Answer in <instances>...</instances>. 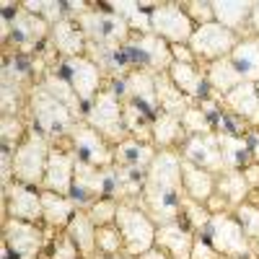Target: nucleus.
I'll list each match as a JSON object with an SVG mask.
<instances>
[{
	"instance_id": "44",
	"label": "nucleus",
	"mask_w": 259,
	"mask_h": 259,
	"mask_svg": "<svg viewBox=\"0 0 259 259\" xmlns=\"http://www.w3.org/2000/svg\"><path fill=\"white\" fill-rule=\"evenodd\" d=\"M233 215H236V221L241 223L244 233L249 236V241L251 244H259V207L246 200L244 205H239V207L233 210Z\"/></svg>"
},
{
	"instance_id": "10",
	"label": "nucleus",
	"mask_w": 259,
	"mask_h": 259,
	"mask_svg": "<svg viewBox=\"0 0 259 259\" xmlns=\"http://www.w3.org/2000/svg\"><path fill=\"white\" fill-rule=\"evenodd\" d=\"M241 36L233 34L231 29L221 26V24H205V26H197L189 39V50L192 55L197 57V65H210L215 60H223V57H231L233 50L239 47Z\"/></svg>"
},
{
	"instance_id": "54",
	"label": "nucleus",
	"mask_w": 259,
	"mask_h": 259,
	"mask_svg": "<svg viewBox=\"0 0 259 259\" xmlns=\"http://www.w3.org/2000/svg\"><path fill=\"white\" fill-rule=\"evenodd\" d=\"M251 158L259 163V130H251Z\"/></svg>"
},
{
	"instance_id": "14",
	"label": "nucleus",
	"mask_w": 259,
	"mask_h": 259,
	"mask_svg": "<svg viewBox=\"0 0 259 259\" xmlns=\"http://www.w3.org/2000/svg\"><path fill=\"white\" fill-rule=\"evenodd\" d=\"M16 218L26 223H41L45 226V210H41V189L13 182L8 189H3V221Z\"/></svg>"
},
{
	"instance_id": "47",
	"label": "nucleus",
	"mask_w": 259,
	"mask_h": 259,
	"mask_svg": "<svg viewBox=\"0 0 259 259\" xmlns=\"http://www.w3.org/2000/svg\"><path fill=\"white\" fill-rule=\"evenodd\" d=\"M182 8L194 21V26H205V24H212L215 21L212 0H182Z\"/></svg>"
},
{
	"instance_id": "34",
	"label": "nucleus",
	"mask_w": 259,
	"mask_h": 259,
	"mask_svg": "<svg viewBox=\"0 0 259 259\" xmlns=\"http://www.w3.org/2000/svg\"><path fill=\"white\" fill-rule=\"evenodd\" d=\"M205 68V75H207V83H210V89L215 94H231L236 85H241L244 83V75L239 73V68L233 65L231 57H223V60H215L210 65H202Z\"/></svg>"
},
{
	"instance_id": "35",
	"label": "nucleus",
	"mask_w": 259,
	"mask_h": 259,
	"mask_svg": "<svg viewBox=\"0 0 259 259\" xmlns=\"http://www.w3.org/2000/svg\"><path fill=\"white\" fill-rule=\"evenodd\" d=\"M184 140H187V133L182 127V119L158 112L153 119V145L158 150H179Z\"/></svg>"
},
{
	"instance_id": "19",
	"label": "nucleus",
	"mask_w": 259,
	"mask_h": 259,
	"mask_svg": "<svg viewBox=\"0 0 259 259\" xmlns=\"http://www.w3.org/2000/svg\"><path fill=\"white\" fill-rule=\"evenodd\" d=\"M179 153L184 161L200 166L210 174H223L226 171V163H223V153H221V145H218V135L210 133V135H194V138H187L179 148Z\"/></svg>"
},
{
	"instance_id": "37",
	"label": "nucleus",
	"mask_w": 259,
	"mask_h": 259,
	"mask_svg": "<svg viewBox=\"0 0 259 259\" xmlns=\"http://www.w3.org/2000/svg\"><path fill=\"white\" fill-rule=\"evenodd\" d=\"M231 60L246 83H259V36H244Z\"/></svg>"
},
{
	"instance_id": "59",
	"label": "nucleus",
	"mask_w": 259,
	"mask_h": 259,
	"mask_svg": "<svg viewBox=\"0 0 259 259\" xmlns=\"http://www.w3.org/2000/svg\"><path fill=\"white\" fill-rule=\"evenodd\" d=\"M80 259H83V256H80Z\"/></svg>"
},
{
	"instance_id": "46",
	"label": "nucleus",
	"mask_w": 259,
	"mask_h": 259,
	"mask_svg": "<svg viewBox=\"0 0 259 259\" xmlns=\"http://www.w3.org/2000/svg\"><path fill=\"white\" fill-rule=\"evenodd\" d=\"M85 210H89V215H91V221L96 223V228H99V226H112V223L117 221L119 202H117L114 197H101V200H96L94 205H89Z\"/></svg>"
},
{
	"instance_id": "25",
	"label": "nucleus",
	"mask_w": 259,
	"mask_h": 259,
	"mask_svg": "<svg viewBox=\"0 0 259 259\" xmlns=\"http://www.w3.org/2000/svg\"><path fill=\"white\" fill-rule=\"evenodd\" d=\"M158 156V148L153 143H143L135 138H127L124 143H119L114 148V166L130 168V171H138V174H148L150 163L156 161Z\"/></svg>"
},
{
	"instance_id": "15",
	"label": "nucleus",
	"mask_w": 259,
	"mask_h": 259,
	"mask_svg": "<svg viewBox=\"0 0 259 259\" xmlns=\"http://www.w3.org/2000/svg\"><path fill=\"white\" fill-rule=\"evenodd\" d=\"M70 148L80 161L91 163V166H99V168H112L114 166V145L85 122H78V127L73 130Z\"/></svg>"
},
{
	"instance_id": "57",
	"label": "nucleus",
	"mask_w": 259,
	"mask_h": 259,
	"mask_svg": "<svg viewBox=\"0 0 259 259\" xmlns=\"http://www.w3.org/2000/svg\"><path fill=\"white\" fill-rule=\"evenodd\" d=\"M3 259H13V256L8 254V249H6V246H3Z\"/></svg>"
},
{
	"instance_id": "53",
	"label": "nucleus",
	"mask_w": 259,
	"mask_h": 259,
	"mask_svg": "<svg viewBox=\"0 0 259 259\" xmlns=\"http://www.w3.org/2000/svg\"><path fill=\"white\" fill-rule=\"evenodd\" d=\"M135 259H171L161 246H153V249H148L145 254H140V256H135Z\"/></svg>"
},
{
	"instance_id": "48",
	"label": "nucleus",
	"mask_w": 259,
	"mask_h": 259,
	"mask_svg": "<svg viewBox=\"0 0 259 259\" xmlns=\"http://www.w3.org/2000/svg\"><path fill=\"white\" fill-rule=\"evenodd\" d=\"M192 259H223V256L215 251V246L205 239V236H197L194 246H192Z\"/></svg>"
},
{
	"instance_id": "36",
	"label": "nucleus",
	"mask_w": 259,
	"mask_h": 259,
	"mask_svg": "<svg viewBox=\"0 0 259 259\" xmlns=\"http://www.w3.org/2000/svg\"><path fill=\"white\" fill-rule=\"evenodd\" d=\"M109 11L122 16L133 34H153L150 29V8L153 3H135V0H114V3H104Z\"/></svg>"
},
{
	"instance_id": "32",
	"label": "nucleus",
	"mask_w": 259,
	"mask_h": 259,
	"mask_svg": "<svg viewBox=\"0 0 259 259\" xmlns=\"http://www.w3.org/2000/svg\"><path fill=\"white\" fill-rule=\"evenodd\" d=\"M215 194H221V197L236 210L239 205H244L249 200L251 187H249L241 168H226L223 174L215 177Z\"/></svg>"
},
{
	"instance_id": "1",
	"label": "nucleus",
	"mask_w": 259,
	"mask_h": 259,
	"mask_svg": "<svg viewBox=\"0 0 259 259\" xmlns=\"http://www.w3.org/2000/svg\"><path fill=\"white\" fill-rule=\"evenodd\" d=\"M182 153L179 150H158L156 161L150 163L143 194L138 205L156 221V226L182 221Z\"/></svg>"
},
{
	"instance_id": "4",
	"label": "nucleus",
	"mask_w": 259,
	"mask_h": 259,
	"mask_svg": "<svg viewBox=\"0 0 259 259\" xmlns=\"http://www.w3.org/2000/svg\"><path fill=\"white\" fill-rule=\"evenodd\" d=\"M114 226L122 233L124 256L135 259V256H140L148 249L156 246V231H158V226L138 202H119Z\"/></svg>"
},
{
	"instance_id": "9",
	"label": "nucleus",
	"mask_w": 259,
	"mask_h": 259,
	"mask_svg": "<svg viewBox=\"0 0 259 259\" xmlns=\"http://www.w3.org/2000/svg\"><path fill=\"white\" fill-rule=\"evenodd\" d=\"M3 246L13 259H45L50 246V228L41 223H26L6 218L3 221Z\"/></svg>"
},
{
	"instance_id": "39",
	"label": "nucleus",
	"mask_w": 259,
	"mask_h": 259,
	"mask_svg": "<svg viewBox=\"0 0 259 259\" xmlns=\"http://www.w3.org/2000/svg\"><path fill=\"white\" fill-rule=\"evenodd\" d=\"M29 119L21 114H0V145L6 150H16L29 135Z\"/></svg>"
},
{
	"instance_id": "42",
	"label": "nucleus",
	"mask_w": 259,
	"mask_h": 259,
	"mask_svg": "<svg viewBox=\"0 0 259 259\" xmlns=\"http://www.w3.org/2000/svg\"><path fill=\"white\" fill-rule=\"evenodd\" d=\"M182 127H184L187 138H194V135H210V133H215V119H212L207 112H202L197 104H194V106H189V109L184 112V117H182Z\"/></svg>"
},
{
	"instance_id": "43",
	"label": "nucleus",
	"mask_w": 259,
	"mask_h": 259,
	"mask_svg": "<svg viewBox=\"0 0 259 259\" xmlns=\"http://www.w3.org/2000/svg\"><path fill=\"white\" fill-rule=\"evenodd\" d=\"M96 254L104 256H114V254H124V241L119 228L112 226H99L96 228Z\"/></svg>"
},
{
	"instance_id": "22",
	"label": "nucleus",
	"mask_w": 259,
	"mask_h": 259,
	"mask_svg": "<svg viewBox=\"0 0 259 259\" xmlns=\"http://www.w3.org/2000/svg\"><path fill=\"white\" fill-rule=\"evenodd\" d=\"M194 233L184 221L163 223L156 231V246H161L171 259H192V246H194Z\"/></svg>"
},
{
	"instance_id": "27",
	"label": "nucleus",
	"mask_w": 259,
	"mask_h": 259,
	"mask_svg": "<svg viewBox=\"0 0 259 259\" xmlns=\"http://www.w3.org/2000/svg\"><path fill=\"white\" fill-rule=\"evenodd\" d=\"M41 89H45L47 94H52L60 104H65L68 109L83 122V114H85V106H83V101L78 99V94L73 91V85H70V80L65 78L62 73H60V68L55 65V68H50L45 75H41L39 80H36Z\"/></svg>"
},
{
	"instance_id": "29",
	"label": "nucleus",
	"mask_w": 259,
	"mask_h": 259,
	"mask_svg": "<svg viewBox=\"0 0 259 259\" xmlns=\"http://www.w3.org/2000/svg\"><path fill=\"white\" fill-rule=\"evenodd\" d=\"M65 233L73 239V244L78 246L83 259H96V223L91 221L85 207H78V212L73 215V221L68 223Z\"/></svg>"
},
{
	"instance_id": "58",
	"label": "nucleus",
	"mask_w": 259,
	"mask_h": 259,
	"mask_svg": "<svg viewBox=\"0 0 259 259\" xmlns=\"http://www.w3.org/2000/svg\"><path fill=\"white\" fill-rule=\"evenodd\" d=\"M256 256H259V244H256Z\"/></svg>"
},
{
	"instance_id": "49",
	"label": "nucleus",
	"mask_w": 259,
	"mask_h": 259,
	"mask_svg": "<svg viewBox=\"0 0 259 259\" xmlns=\"http://www.w3.org/2000/svg\"><path fill=\"white\" fill-rule=\"evenodd\" d=\"M0 161H3V189H8L16 179H13V150H6L3 148V153H0Z\"/></svg>"
},
{
	"instance_id": "3",
	"label": "nucleus",
	"mask_w": 259,
	"mask_h": 259,
	"mask_svg": "<svg viewBox=\"0 0 259 259\" xmlns=\"http://www.w3.org/2000/svg\"><path fill=\"white\" fill-rule=\"evenodd\" d=\"M83 122L89 127H94L99 135H104L114 148L130 138L127 127H124V104H122L119 91L114 89L112 83L106 85V89L89 106H85Z\"/></svg>"
},
{
	"instance_id": "56",
	"label": "nucleus",
	"mask_w": 259,
	"mask_h": 259,
	"mask_svg": "<svg viewBox=\"0 0 259 259\" xmlns=\"http://www.w3.org/2000/svg\"><path fill=\"white\" fill-rule=\"evenodd\" d=\"M96 259H130L124 254H114V256H104V254H96Z\"/></svg>"
},
{
	"instance_id": "28",
	"label": "nucleus",
	"mask_w": 259,
	"mask_h": 259,
	"mask_svg": "<svg viewBox=\"0 0 259 259\" xmlns=\"http://www.w3.org/2000/svg\"><path fill=\"white\" fill-rule=\"evenodd\" d=\"M143 184L145 174H138V171H130L122 166L109 168V197H114L117 202H138L143 194Z\"/></svg>"
},
{
	"instance_id": "16",
	"label": "nucleus",
	"mask_w": 259,
	"mask_h": 259,
	"mask_svg": "<svg viewBox=\"0 0 259 259\" xmlns=\"http://www.w3.org/2000/svg\"><path fill=\"white\" fill-rule=\"evenodd\" d=\"M75 161H78V156L70 148V138L62 140V143H55L50 161H47V174H45L41 189L70 197L73 194V177H75Z\"/></svg>"
},
{
	"instance_id": "6",
	"label": "nucleus",
	"mask_w": 259,
	"mask_h": 259,
	"mask_svg": "<svg viewBox=\"0 0 259 259\" xmlns=\"http://www.w3.org/2000/svg\"><path fill=\"white\" fill-rule=\"evenodd\" d=\"M75 21L83 29L89 45H94V47H124L130 36H133V29L127 26V21L122 16H117L114 11H106L104 3L101 6L94 3L91 11H85Z\"/></svg>"
},
{
	"instance_id": "13",
	"label": "nucleus",
	"mask_w": 259,
	"mask_h": 259,
	"mask_svg": "<svg viewBox=\"0 0 259 259\" xmlns=\"http://www.w3.org/2000/svg\"><path fill=\"white\" fill-rule=\"evenodd\" d=\"M130 60L135 68L150 70V73H168V68L174 65V55H171V45L166 39L156 34H133L130 41L124 45Z\"/></svg>"
},
{
	"instance_id": "24",
	"label": "nucleus",
	"mask_w": 259,
	"mask_h": 259,
	"mask_svg": "<svg viewBox=\"0 0 259 259\" xmlns=\"http://www.w3.org/2000/svg\"><path fill=\"white\" fill-rule=\"evenodd\" d=\"M168 78L174 80L177 89L182 94H187L194 104L212 94L210 83H207V75H205V68H200L197 62H174L168 68Z\"/></svg>"
},
{
	"instance_id": "50",
	"label": "nucleus",
	"mask_w": 259,
	"mask_h": 259,
	"mask_svg": "<svg viewBox=\"0 0 259 259\" xmlns=\"http://www.w3.org/2000/svg\"><path fill=\"white\" fill-rule=\"evenodd\" d=\"M171 55H174V62H197L189 45H171Z\"/></svg>"
},
{
	"instance_id": "55",
	"label": "nucleus",
	"mask_w": 259,
	"mask_h": 259,
	"mask_svg": "<svg viewBox=\"0 0 259 259\" xmlns=\"http://www.w3.org/2000/svg\"><path fill=\"white\" fill-rule=\"evenodd\" d=\"M249 202L259 207V189H251V194H249Z\"/></svg>"
},
{
	"instance_id": "30",
	"label": "nucleus",
	"mask_w": 259,
	"mask_h": 259,
	"mask_svg": "<svg viewBox=\"0 0 259 259\" xmlns=\"http://www.w3.org/2000/svg\"><path fill=\"white\" fill-rule=\"evenodd\" d=\"M182 187L187 197L207 205V200L215 194V174L182 158Z\"/></svg>"
},
{
	"instance_id": "21",
	"label": "nucleus",
	"mask_w": 259,
	"mask_h": 259,
	"mask_svg": "<svg viewBox=\"0 0 259 259\" xmlns=\"http://www.w3.org/2000/svg\"><path fill=\"white\" fill-rule=\"evenodd\" d=\"M50 45H52V50L57 52L60 60H70V57L85 55V50H89V39H85V34L78 26L75 18H62L60 24L52 26Z\"/></svg>"
},
{
	"instance_id": "11",
	"label": "nucleus",
	"mask_w": 259,
	"mask_h": 259,
	"mask_svg": "<svg viewBox=\"0 0 259 259\" xmlns=\"http://www.w3.org/2000/svg\"><path fill=\"white\" fill-rule=\"evenodd\" d=\"M60 73L70 80L73 91L78 94V99L83 101V106H89L106 85H109V78L104 75V70L89 57V55H80V57H70V60H60L57 62Z\"/></svg>"
},
{
	"instance_id": "31",
	"label": "nucleus",
	"mask_w": 259,
	"mask_h": 259,
	"mask_svg": "<svg viewBox=\"0 0 259 259\" xmlns=\"http://www.w3.org/2000/svg\"><path fill=\"white\" fill-rule=\"evenodd\" d=\"M156 94H158V109L163 114H171V117L182 119L189 106H194V101L177 89V83L168 78V73H158L156 75Z\"/></svg>"
},
{
	"instance_id": "12",
	"label": "nucleus",
	"mask_w": 259,
	"mask_h": 259,
	"mask_svg": "<svg viewBox=\"0 0 259 259\" xmlns=\"http://www.w3.org/2000/svg\"><path fill=\"white\" fill-rule=\"evenodd\" d=\"M150 29L156 36L166 39L168 45H189V39L194 34V21L187 16L182 3H153L150 8Z\"/></svg>"
},
{
	"instance_id": "33",
	"label": "nucleus",
	"mask_w": 259,
	"mask_h": 259,
	"mask_svg": "<svg viewBox=\"0 0 259 259\" xmlns=\"http://www.w3.org/2000/svg\"><path fill=\"white\" fill-rule=\"evenodd\" d=\"M218 135V145L223 153V163L226 168H246L254 158H251V133L249 135H228V133H215Z\"/></svg>"
},
{
	"instance_id": "17",
	"label": "nucleus",
	"mask_w": 259,
	"mask_h": 259,
	"mask_svg": "<svg viewBox=\"0 0 259 259\" xmlns=\"http://www.w3.org/2000/svg\"><path fill=\"white\" fill-rule=\"evenodd\" d=\"M70 197L78 202V207H89L101 197H109V168H99L78 158Z\"/></svg>"
},
{
	"instance_id": "18",
	"label": "nucleus",
	"mask_w": 259,
	"mask_h": 259,
	"mask_svg": "<svg viewBox=\"0 0 259 259\" xmlns=\"http://www.w3.org/2000/svg\"><path fill=\"white\" fill-rule=\"evenodd\" d=\"M114 89L119 91L122 101H133L138 106H143L145 112L158 114V94H156V73L150 70H140L135 68L133 73H127L119 83H112Z\"/></svg>"
},
{
	"instance_id": "26",
	"label": "nucleus",
	"mask_w": 259,
	"mask_h": 259,
	"mask_svg": "<svg viewBox=\"0 0 259 259\" xmlns=\"http://www.w3.org/2000/svg\"><path fill=\"white\" fill-rule=\"evenodd\" d=\"M41 210H45V228L65 231L73 221V215L78 212V202L73 197H65V194L41 189Z\"/></svg>"
},
{
	"instance_id": "40",
	"label": "nucleus",
	"mask_w": 259,
	"mask_h": 259,
	"mask_svg": "<svg viewBox=\"0 0 259 259\" xmlns=\"http://www.w3.org/2000/svg\"><path fill=\"white\" fill-rule=\"evenodd\" d=\"M182 221L197 233V236H205L210 221H212V212L205 202H197V200H192L184 194V200H182Z\"/></svg>"
},
{
	"instance_id": "2",
	"label": "nucleus",
	"mask_w": 259,
	"mask_h": 259,
	"mask_svg": "<svg viewBox=\"0 0 259 259\" xmlns=\"http://www.w3.org/2000/svg\"><path fill=\"white\" fill-rule=\"evenodd\" d=\"M29 124L36 130V133H41L45 138L55 143H62L68 140L73 135V130L78 127V117L68 109L65 104H60L52 94H47L41 85L36 83L31 89V96H29Z\"/></svg>"
},
{
	"instance_id": "52",
	"label": "nucleus",
	"mask_w": 259,
	"mask_h": 259,
	"mask_svg": "<svg viewBox=\"0 0 259 259\" xmlns=\"http://www.w3.org/2000/svg\"><path fill=\"white\" fill-rule=\"evenodd\" d=\"M249 36H259V0H254V13L249 24Z\"/></svg>"
},
{
	"instance_id": "8",
	"label": "nucleus",
	"mask_w": 259,
	"mask_h": 259,
	"mask_svg": "<svg viewBox=\"0 0 259 259\" xmlns=\"http://www.w3.org/2000/svg\"><path fill=\"white\" fill-rule=\"evenodd\" d=\"M11 21V39L3 45V55H36L50 41L52 26L41 16L29 13L24 6L13 16H6Z\"/></svg>"
},
{
	"instance_id": "41",
	"label": "nucleus",
	"mask_w": 259,
	"mask_h": 259,
	"mask_svg": "<svg viewBox=\"0 0 259 259\" xmlns=\"http://www.w3.org/2000/svg\"><path fill=\"white\" fill-rule=\"evenodd\" d=\"M21 6L34 16H41L50 26L60 24L62 18H68V11H65L62 0H21Z\"/></svg>"
},
{
	"instance_id": "23",
	"label": "nucleus",
	"mask_w": 259,
	"mask_h": 259,
	"mask_svg": "<svg viewBox=\"0 0 259 259\" xmlns=\"http://www.w3.org/2000/svg\"><path fill=\"white\" fill-rule=\"evenodd\" d=\"M215 24L231 29L241 39L249 36V24L254 13V0H212Z\"/></svg>"
},
{
	"instance_id": "20",
	"label": "nucleus",
	"mask_w": 259,
	"mask_h": 259,
	"mask_svg": "<svg viewBox=\"0 0 259 259\" xmlns=\"http://www.w3.org/2000/svg\"><path fill=\"white\" fill-rule=\"evenodd\" d=\"M223 109L246 122L251 130H259V83H241L223 96Z\"/></svg>"
},
{
	"instance_id": "60",
	"label": "nucleus",
	"mask_w": 259,
	"mask_h": 259,
	"mask_svg": "<svg viewBox=\"0 0 259 259\" xmlns=\"http://www.w3.org/2000/svg\"><path fill=\"white\" fill-rule=\"evenodd\" d=\"M256 259H259V256H256Z\"/></svg>"
},
{
	"instance_id": "38",
	"label": "nucleus",
	"mask_w": 259,
	"mask_h": 259,
	"mask_svg": "<svg viewBox=\"0 0 259 259\" xmlns=\"http://www.w3.org/2000/svg\"><path fill=\"white\" fill-rule=\"evenodd\" d=\"M122 104H124V127H127L130 138L143 140V143H153V119L156 117L133 101H122Z\"/></svg>"
},
{
	"instance_id": "45",
	"label": "nucleus",
	"mask_w": 259,
	"mask_h": 259,
	"mask_svg": "<svg viewBox=\"0 0 259 259\" xmlns=\"http://www.w3.org/2000/svg\"><path fill=\"white\" fill-rule=\"evenodd\" d=\"M45 259H80V251H78V246L73 244V239H70L68 233L57 231L55 239H50V246H47Z\"/></svg>"
},
{
	"instance_id": "51",
	"label": "nucleus",
	"mask_w": 259,
	"mask_h": 259,
	"mask_svg": "<svg viewBox=\"0 0 259 259\" xmlns=\"http://www.w3.org/2000/svg\"><path fill=\"white\" fill-rule=\"evenodd\" d=\"M244 177H246V182H249L251 189H259V163H256V161H251V163L244 168Z\"/></svg>"
},
{
	"instance_id": "7",
	"label": "nucleus",
	"mask_w": 259,
	"mask_h": 259,
	"mask_svg": "<svg viewBox=\"0 0 259 259\" xmlns=\"http://www.w3.org/2000/svg\"><path fill=\"white\" fill-rule=\"evenodd\" d=\"M205 239L223 259H256V244L249 241L233 212H215L205 231Z\"/></svg>"
},
{
	"instance_id": "5",
	"label": "nucleus",
	"mask_w": 259,
	"mask_h": 259,
	"mask_svg": "<svg viewBox=\"0 0 259 259\" xmlns=\"http://www.w3.org/2000/svg\"><path fill=\"white\" fill-rule=\"evenodd\" d=\"M52 153V140L31 127L26 140L13 150V179L41 189L47 174V161Z\"/></svg>"
}]
</instances>
